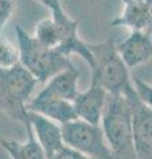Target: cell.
<instances>
[{
    "mask_svg": "<svg viewBox=\"0 0 152 159\" xmlns=\"http://www.w3.org/2000/svg\"><path fill=\"white\" fill-rule=\"evenodd\" d=\"M89 49L94 58L91 81L101 85L109 96H122L128 102L138 101L130 69L118 53L114 40L107 39L101 43H91Z\"/></svg>",
    "mask_w": 152,
    "mask_h": 159,
    "instance_id": "1",
    "label": "cell"
},
{
    "mask_svg": "<svg viewBox=\"0 0 152 159\" xmlns=\"http://www.w3.org/2000/svg\"><path fill=\"white\" fill-rule=\"evenodd\" d=\"M101 127L112 159H138L132 138V107L128 99L122 96H107Z\"/></svg>",
    "mask_w": 152,
    "mask_h": 159,
    "instance_id": "2",
    "label": "cell"
},
{
    "mask_svg": "<svg viewBox=\"0 0 152 159\" xmlns=\"http://www.w3.org/2000/svg\"><path fill=\"white\" fill-rule=\"evenodd\" d=\"M15 32L19 48V62L38 84H45L57 73L74 66L69 57L63 56L54 48L44 47L20 25H16Z\"/></svg>",
    "mask_w": 152,
    "mask_h": 159,
    "instance_id": "3",
    "label": "cell"
},
{
    "mask_svg": "<svg viewBox=\"0 0 152 159\" xmlns=\"http://www.w3.org/2000/svg\"><path fill=\"white\" fill-rule=\"evenodd\" d=\"M37 85V80L20 62L0 69V111L23 123L28 113L27 105Z\"/></svg>",
    "mask_w": 152,
    "mask_h": 159,
    "instance_id": "4",
    "label": "cell"
},
{
    "mask_svg": "<svg viewBox=\"0 0 152 159\" xmlns=\"http://www.w3.org/2000/svg\"><path fill=\"white\" fill-rule=\"evenodd\" d=\"M65 146L93 159H112L101 125L74 119L61 126Z\"/></svg>",
    "mask_w": 152,
    "mask_h": 159,
    "instance_id": "5",
    "label": "cell"
},
{
    "mask_svg": "<svg viewBox=\"0 0 152 159\" xmlns=\"http://www.w3.org/2000/svg\"><path fill=\"white\" fill-rule=\"evenodd\" d=\"M132 107V138L138 159H152V110L140 99L130 102Z\"/></svg>",
    "mask_w": 152,
    "mask_h": 159,
    "instance_id": "6",
    "label": "cell"
},
{
    "mask_svg": "<svg viewBox=\"0 0 152 159\" xmlns=\"http://www.w3.org/2000/svg\"><path fill=\"white\" fill-rule=\"evenodd\" d=\"M24 122L29 123V126H31L33 134H35L38 145L41 146L46 159H49L56 151H58L61 147L65 146L62 139L61 125H58L57 122L31 110H28Z\"/></svg>",
    "mask_w": 152,
    "mask_h": 159,
    "instance_id": "7",
    "label": "cell"
},
{
    "mask_svg": "<svg viewBox=\"0 0 152 159\" xmlns=\"http://www.w3.org/2000/svg\"><path fill=\"white\" fill-rule=\"evenodd\" d=\"M107 96L109 94L103 88L91 81V85L87 90L78 92L76 98L73 99L77 118L93 125H101Z\"/></svg>",
    "mask_w": 152,
    "mask_h": 159,
    "instance_id": "8",
    "label": "cell"
},
{
    "mask_svg": "<svg viewBox=\"0 0 152 159\" xmlns=\"http://www.w3.org/2000/svg\"><path fill=\"white\" fill-rule=\"evenodd\" d=\"M116 51L128 69L152 60V34L140 31H131L127 37L116 45Z\"/></svg>",
    "mask_w": 152,
    "mask_h": 159,
    "instance_id": "9",
    "label": "cell"
},
{
    "mask_svg": "<svg viewBox=\"0 0 152 159\" xmlns=\"http://www.w3.org/2000/svg\"><path fill=\"white\" fill-rule=\"evenodd\" d=\"M123 11L110 23L111 27H126L131 31L152 34V17L145 0H122Z\"/></svg>",
    "mask_w": 152,
    "mask_h": 159,
    "instance_id": "10",
    "label": "cell"
},
{
    "mask_svg": "<svg viewBox=\"0 0 152 159\" xmlns=\"http://www.w3.org/2000/svg\"><path fill=\"white\" fill-rule=\"evenodd\" d=\"M81 72L76 66L67 68L65 70L57 73L50 80H48L37 97L41 98H57L73 102L78 94V78Z\"/></svg>",
    "mask_w": 152,
    "mask_h": 159,
    "instance_id": "11",
    "label": "cell"
},
{
    "mask_svg": "<svg viewBox=\"0 0 152 159\" xmlns=\"http://www.w3.org/2000/svg\"><path fill=\"white\" fill-rule=\"evenodd\" d=\"M27 109L52 119L61 126L67 122L74 121V119H78L73 102L65 101V99L41 98L36 96L28 102Z\"/></svg>",
    "mask_w": 152,
    "mask_h": 159,
    "instance_id": "12",
    "label": "cell"
},
{
    "mask_svg": "<svg viewBox=\"0 0 152 159\" xmlns=\"http://www.w3.org/2000/svg\"><path fill=\"white\" fill-rule=\"evenodd\" d=\"M23 125L27 129V141L21 143L16 139L0 135V146L3 150L8 152L11 159H46L29 123L24 122Z\"/></svg>",
    "mask_w": 152,
    "mask_h": 159,
    "instance_id": "13",
    "label": "cell"
},
{
    "mask_svg": "<svg viewBox=\"0 0 152 159\" xmlns=\"http://www.w3.org/2000/svg\"><path fill=\"white\" fill-rule=\"evenodd\" d=\"M33 37L44 47L57 48L62 40V28L61 24L56 21L52 16L41 19L36 25V31Z\"/></svg>",
    "mask_w": 152,
    "mask_h": 159,
    "instance_id": "14",
    "label": "cell"
},
{
    "mask_svg": "<svg viewBox=\"0 0 152 159\" xmlns=\"http://www.w3.org/2000/svg\"><path fill=\"white\" fill-rule=\"evenodd\" d=\"M19 64V48L6 36L0 34V69H7Z\"/></svg>",
    "mask_w": 152,
    "mask_h": 159,
    "instance_id": "15",
    "label": "cell"
},
{
    "mask_svg": "<svg viewBox=\"0 0 152 159\" xmlns=\"http://www.w3.org/2000/svg\"><path fill=\"white\" fill-rule=\"evenodd\" d=\"M132 84H134L135 92L138 94L140 102L152 110V85L139 77H134Z\"/></svg>",
    "mask_w": 152,
    "mask_h": 159,
    "instance_id": "16",
    "label": "cell"
},
{
    "mask_svg": "<svg viewBox=\"0 0 152 159\" xmlns=\"http://www.w3.org/2000/svg\"><path fill=\"white\" fill-rule=\"evenodd\" d=\"M36 2L42 4L44 7H46L50 11V16L57 21H63V20L69 17L62 7L61 0H36Z\"/></svg>",
    "mask_w": 152,
    "mask_h": 159,
    "instance_id": "17",
    "label": "cell"
},
{
    "mask_svg": "<svg viewBox=\"0 0 152 159\" xmlns=\"http://www.w3.org/2000/svg\"><path fill=\"white\" fill-rule=\"evenodd\" d=\"M49 159H93V158L83 155V154L73 150V148L67 147V146H63L58 151H56L53 154Z\"/></svg>",
    "mask_w": 152,
    "mask_h": 159,
    "instance_id": "18",
    "label": "cell"
},
{
    "mask_svg": "<svg viewBox=\"0 0 152 159\" xmlns=\"http://www.w3.org/2000/svg\"><path fill=\"white\" fill-rule=\"evenodd\" d=\"M147 6H148V9H150V13H151V17H152V0H145Z\"/></svg>",
    "mask_w": 152,
    "mask_h": 159,
    "instance_id": "19",
    "label": "cell"
}]
</instances>
